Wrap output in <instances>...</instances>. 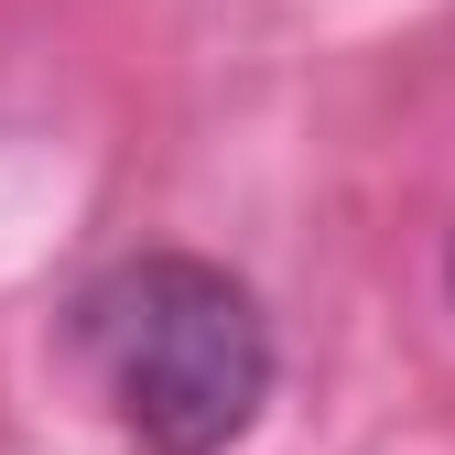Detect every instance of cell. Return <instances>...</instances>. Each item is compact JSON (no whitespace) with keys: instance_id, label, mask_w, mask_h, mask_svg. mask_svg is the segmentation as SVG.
I'll return each instance as SVG.
<instances>
[{"instance_id":"cell-1","label":"cell","mask_w":455,"mask_h":455,"mask_svg":"<svg viewBox=\"0 0 455 455\" xmlns=\"http://www.w3.org/2000/svg\"><path fill=\"white\" fill-rule=\"evenodd\" d=\"M76 369L131 455H228L271 402V325L228 260L141 250L76 293Z\"/></svg>"},{"instance_id":"cell-2","label":"cell","mask_w":455,"mask_h":455,"mask_svg":"<svg viewBox=\"0 0 455 455\" xmlns=\"http://www.w3.org/2000/svg\"><path fill=\"white\" fill-rule=\"evenodd\" d=\"M444 282H455V250H444Z\"/></svg>"}]
</instances>
